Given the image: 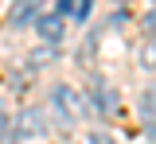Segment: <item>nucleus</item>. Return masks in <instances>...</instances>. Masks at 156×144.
Returning <instances> with one entry per match:
<instances>
[{"label": "nucleus", "instance_id": "2", "mask_svg": "<svg viewBox=\"0 0 156 144\" xmlns=\"http://www.w3.org/2000/svg\"><path fill=\"white\" fill-rule=\"evenodd\" d=\"M140 121L148 129V136H156V86H148L140 94Z\"/></svg>", "mask_w": 156, "mask_h": 144}, {"label": "nucleus", "instance_id": "4", "mask_svg": "<svg viewBox=\"0 0 156 144\" xmlns=\"http://www.w3.org/2000/svg\"><path fill=\"white\" fill-rule=\"evenodd\" d=\"M35 31L43 35V39L55 43L58 35H62V16H58V12H55V16H39V20H35Z\"/></svg>", "mask_w": 156, "mask_h": 144}, {"label": "nucleus", "instance_id": "9", "mask_svg": "<svg viewBox=\"0 0 156 144\" xmlns=\"http://www.w3.org/2000/svg\"><path fill=\"white\" fill-rule=\"evenodd\" d=\"M70 8H74V0H58V16H62V12L70 16Z\"/></svg>", "mask_w": 156, "mask_h": 144}, {"label": "nucleus", "instance_id": "3", "mask_svg": "<svg viewBox=\"0 0 156 144\" xmlns=\"http://www.w3.org/2000/svg\"><path fill=\"white\" fill-rule=\"evenodd\" d=\"M35 12H39V0H20L16 8H12V27H23V23H31L35 20Z\"/></svg>", "mask_w": 156, "mask_h": 144}, {"label": "nucleus", "instance_id": "8", "mask_svg": "<svg viewBox=\"0 0 156 144\" xmlns=\"http://www.w3.org/2000/svg\"><path fill=\"white\" fill-rule=\"evenodd\" d=\"M90 144H117V140L109 136V132H94V136H90Z\"/></svg>", "mask_w": 156, "mask_h": 144}, {"label": "nucleus", "instance_id": "1", "mask_svg": "<svg viewBox=\"0 0 156 144\" xmlns=\"http://www.w3.org/2000/svg\"><path fill=\"white\" fill-rule=\"evenodd\" d=\"M51 105H55V113H58L66 125L86 117V98L78 94L74 86H55V90H51Z\"/></svg>", "mask_w": 156, "mask_h": 144}, {"label": "nucleus", "instance_id": "6", "mask_svg": "<svg viewBox=\"0 0 156 144\" xmlns=\"http://www.w3.org/2000/svg\"><path fill=\"white\" fill-rule=\"evenodd\" d=\"M140 62H144L148 70H152V66H156V35H148V43L140 47Z\"/></svg>", "mask_w": 156, "mask_h": 144}, {"label": "nucleus", "instance_id": "5", "mask_svg": "<svg viewBox=\"0 0 156 144\" xmlns=\"http://www.w3.org/2000/svg\"><path fill=\"white\" fill-rule=\"evenodd\" d=\"M94 98H98V109H101V113H113V109H117V94L109 90V86L98 82L94 86Z\"/></svg>", "mask_w": 156, "mask_h": 144}, {"label": "nucleus", "instance_id": "7", "mask_svg": "<svg viewBox=\"0 0 156 144\" xmlns=\"http://www.w3.org/2000/svg\"><path fill=\"white\" fill-rule=\"evenodd\" d=\"M70 16H74V20L82 23L86 16H90V0H74V8H70Z\"/></svg>", "mask_w": 156, "mask_h": 144}]
</instances>
